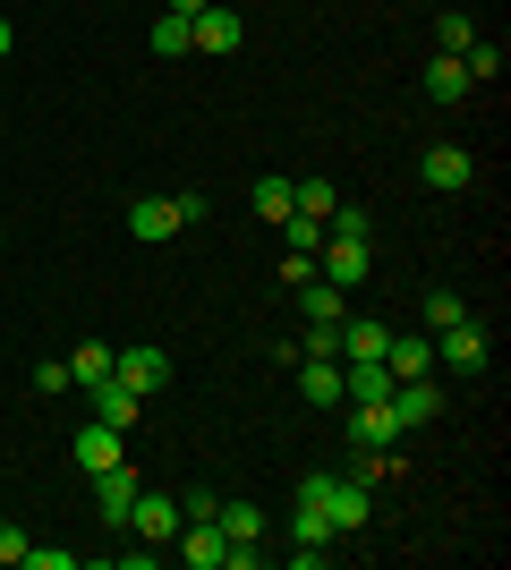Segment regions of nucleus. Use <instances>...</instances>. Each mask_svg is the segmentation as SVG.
<instances>
[{"instance_id": "26", "label": "nucleus", "mask_w": 511, "mask_h": 570, "mask_svg": "<svg viewBox=\"0 0 511 570\" xmlns=\"http://www.w3.org/2000/svg\"><path fill=\"white\" fill-rule=\"evenodd\" d=\"M154 51L179 60V51H188V18H170V9H163V18H154Z\"/></svg>"}, {"instance_id": "28", "label": "nucleus", "mask_w": 511, "mask_h": 570, "mask_svg": "<svg viewBox=\"0 0 511 570\" xmlns=\"http://www.w3.org/2000/svg\"><path fill=\"white\" fill-rule=\"evenodd\" d=\"M26 570H77L69 546H26Z\"/></svg>"}, {"instance_id": "4", "label": "nucleus", "mask_w": 511, "mask_h": 570, "mask_svg": "<svg viewBox=\"0 0 511 570\" xmlns=\"http://www.w3.org/2000/svg\"><path fill=\"white\" fill-rule=\"evenodd\" d=\"M111 375H120L128 392H146V401H154V392L170 383V357L154 350V341H137V350H111Z\"/></svg>"}, {"instance_id": "1", "label": "nucleus", "mask_w": 511, "mask_h": 570, "mask_svg": "<svg viewBox=\"0 0 511 570\" xmlns=\"http://www.w3.org/2000/svg\"><path fill=\"white\" fill-rule=\"evenodd\" d=\"M120 528H137L146 546H170L179 537V494H154V485H137V502H128V520Z\"/></svg>"}, {"instance_id": "17", "label": "nucleus", "mask_w": 511, "mask_h": 570, "mask_svg": "<svg viewBox=\"0 0 511 570\" xmlns=\"http://www.w3.org/2000/svg\"><path fill=\"white\" fill-rule=\"evenodd\" d=\"M384 366H392V383H410V375H426V366H435V333H392L384 341Z\"/></svg>"}, {"instance_id": "21", "label": "nucleus", "mask_w": 511, "mask_h": 570, "mask_svg": "<svg viewBox=\"0 0 511 570\" xmlns=\"http://www.w3.org/2000/svg\"><path fill=\"white\" fill-rule=\"evenodd\" d=\"M247 205H256L265 222H282V214H291V179H282V170H265V179L247 188Z\"/></svg>"}, {"instance_id": "11", "label": "nucleus", "mask_w": 511, "mask_h": 570, "mask_svg": "<svg viewBox=\"0 0 511 570\" xmlns=\"http://www.w3.org/2000/svg\"><path fill=\"white\" fill-rule=\"evenodd\" d=\"M128 502H137V469H128V460H111V469H95V511L111 528L128 520Z\"/></svg>"}, {"instance_id": "31", "label": "nucleus", "mask_w": 511, "mask_h": 570, "mask_svg": "<svg viewBox=\"0 0 511 570\" xmlns=\"http://www.w3.org/2000/svg\"><path fill=\"white\" fill-rule=\"evenodd\" d=\"M0 562H9V570H26V528H18V520L0 528Z\"/></svg>"}, {"instance_id": "32", "label": "nucleus", "mask_w": 511, "mask_h": 570, "mask_svg": "<svg viewBox=\"0 0 511 570\" xmlns=\"http://www.w3.org/2000/svg\"><path fill=\"white\" fill-rule=\"evenodd\" d=\"M170 18H196V9H214V0H163Z\"/></svg>"}, {"instance_id": "20", "label": "nucleus", "mask_w": 511, "mask_h": 570, "mask_svg": "<svg viewBox=\"0 0 511 570\" xmlns=\"http://www.w3.org/2000/svg\"><path fill=\"white\" fill-rule=\"evenodd\" d=\"M392 324H375V315H341V357H384Z\"/></svg>"}, {"instance_id": "30", "label": "nucleus", "mask_w": 511, "mask_h": 570, "mask_svg": "<svg viewBox=\"0 0 511 570\" xmlns=\"http://www.w3.org/2000/svg\"><path fill=\"white\" fill-rule=\"evenodd\" d=\"M35 392H69V357H43V366H35Z\"/></svg>"}, {"instance_id": "2", "label": "nucleus", "mask_w": 511, "mask_h": 570, "mask_svg": "<svg viewBox=\"0 0 511 570\" xmlns=\"http://www.w3.org/2000/svg\"><path fill=\"white\" fill-rule=\"evenodd\" d=\"M392 426H401V434H417V426H426V417H443V392H435V375H410V383H392Z\"/></svg>"}, {"instance_id": "23", "label": "nucleus", "mask_w": 511, "mask_h": 570, "mask_svg": "<svg viewBox=\"0 0 511 570\" xmlns=\"http://www.w3.org/2000/svg\"><path fill=\"white\" fill-rule=\"evenodd\" d=\"M102 375H111V341H86L69 357V383H102Z\"/></svg>"}, {"instance_id": "9", "label": "nucleus", "mask_w": 511, "mask_h": 570, "mask_svg": "<svg viewBox=\"0 0 511 570\" xmlns=\"http://www.w3.org/2000/svg\"><path fill=\"white\" fill-rule=\"evenodd\" d=\"M417 179H426L435 196H461L469 179H478V163H469L461 145H426V163H417Z\"/></svg>"}, {"instance_id": "33", "label": "nucleus", "mask_w": 511, "mask_h": 570, "mask_svg": "<svg viewBox=\"0 0 511 570\" xmlns=\"http://www.w3.org/2000/svg\"><path fill=\"white\" fill-rule=\"evenodd\" d=\"M9 43H18V35H9V18H0V60H9Z\"/></svg>"}, {"instance_id": "27", "label": "nucleus", "mask_w": 511, "mask_h": 570, "mask_svg": "<svg viewBox=\"0 0 511 570\" xmlns=\"http://www.w3.org/2000/svg\"><path fill=\"white\" fill-rule=\"evenodd\" d=\"M461 69H469V77H494V69H503V43H494V35H478V43L461 51Z\"/></svg>"}, {"instance_id": "34", "label": "nucleus", "mask_w": 511, "mask_h": 570, "mask_svg": "<svg viewBox=\"0 0 511 570\" xmlns=\"http://www.w3.org/2000/svg\"><path fill=\"white\" fill-rule=\"evenodd\" d=\"M0 238H9V230H0Z\"/></svg>"}, {"instance_id": "7", "label": "nucleus", "mask_w": 511, "mask_h": 570, "mask_svg": "<svg viewBox=\"0 0 511 570\" xmlns=\"http://www.w3.org/2000/svg\"><path fill=\"white\" fill-rule=\"evenodd\" d=\"M316 273H324L333 289H358V282H366V238H333V230H324V247H316Z\"/></svg>"}, {"instance_id": "10", "label": "nucleus", "mask_w": 511, "mask_h": 570, "mask_svg": "<svg viewBox=\"0 0 511 570\" xmlns=\"http://www.w3.org/2000/svg\"><path fill=\"white\" fill-rule=\"evenodd\" d=\"M401 443V426H392L384 401H350V452H392Z\"/></svg>"}, {"instance_id": "6", "label": "nucleus", "mask_w": 511, "mask_h": 570, "mask_svg": "<svg viewBox=\"0 0 511 570\" xmlns=\"http://www.w3.org/2000/svg\"><path fill=\"white\" fill-rule=\"evenodd\" d=\"M366 511H375V502H366V476H333V485H324V520H333V537H358Z\"/></svg>"}, {"instance_id": "19", "label": "nucleus", "mask_w": 511, "mask_h": 570, "mask_svg": "<svg viewBox=\"0 0 511 570\" xmlns=\"http://www.w3.org/2000/svg\"><path fill=\"white\" fill-rule=\"evenodd\" d=\"M435 357H443V366H487V333H478V324L461 315L452 333H435Z\"/></svg>"}, {"instance_id": "5", "label": "nucleus", "mask_w": 511, "mask_h": 570, "mask_svg": "<svg viewBox=\"0 0 511 570\" xmlns=\"http://www.w3.org/2000/svg\"><path fill=\"white\" fill-rule=\"evenodd\" d=\"M86 409H95V417H102V426H137V417H146V392H128V383L120 375H102V383H86Z\"/></svg>"}, {"instance_id": "29", "label": "nucleus", "mask_w": 511, "mask_h": 570, "mask_svg": "<svg viewBox=\"0 0 511 570\" xmlns=\"http://www.w3.org/2000/svg\"><path fill=\"white\" fill-rule=\"evenodd\" d=\"M214 502H222L214 485H188V494H179V520H214Z\"/></svg>"}, {"instance_id": "22", "label": "nucleus", "mask_w": 511, "mask_h": 570, "mask_svg": "<svg viewBox=\"0 0 511 570\" xmlns=\"http://www.w3.org/2000/svg\"><path fill=\"white\" fill-rule=\"evenodd\" d=\"M333 205H341V196H333V179H298V188H291V214H333Z\"/></svg>"}, {"instance_id": "18", "label": "nucleus", "mask_w": 511, "mask_h": 570, "mask_svg": "<svg viewBox=\"0 0 511 570\" xmlns=\"http://www.w3.org/2000/svg\"><path fill=\"white\" fill-rule=\"evenodd\" d=\"M214 528L230 537V546H265V511H256V502H239V494L214 502Z\"/></svg>"}, {"instance_id": "12", "label": "nucleus", "mask_w": 511, "mask_h": 570, "mask_svg": "<svg viewBox=\"0 0 511 570\" xmlns=\"http://www.w3.org/2000/svg\"><path fill=\"white\" fill-rule=\"evenodd\" d=\"M291 375H298V401H316V409H341V357H298Z\"/></svg>"}, {"instance_id": "3", "label": "nucleus", "mask_w": 511, "mask_h": 570, "mask_svg": "<svg viewBox=\"0 0 511 570\" xmlns=\"http://www.w3.org/2000/svg\"><path fill=\"white\" fill-rule=\"evenodd\" d=\"M239 43H247L239 9H196V18H188V51H214V60H230Z\"/></svg>"}, {"instance_id": "16", "label": "nucleus", "mask_w": 511, "mask_h": 570, "mask_svg": "<svg viewBox=\"0 0 511 570\" xmlns=\"http://www.w3.org/2000/svg\"><path fill=\"white\" fill-rule=\"evenodd\" d=\"M298 307H307V324H316V333H333L341 315H350V289H333V282L316 273V282H298Z\"/></svg>"}, {"instance_id": "24", "label": "nucleus", "mask_w": 511, "mask_h": 570, "mask_svg": "<svg viewBox=\"0 0 511 570\" xmlns=\"http://www.w3.org/2000/svg\"><path fill=\"white\" fill-rule=\"evenodd\" d=\"M435 43H443V51H452V60H461V51H469V43H478V26H469V18H461V9H443V18H435Z\"/></svg>"}, {"instance_id": "15", "label": "nucleus", "mask_w": 511, "mask_h": 570, "mask_svg": "<svg viewBox=\"0 0 511 570\" xmlns=\"http://www.w3.org/2000/svg\"><path fill=\"white\" fill-rule=\"evenodd\" d=\"M111 460H128V452H120V426H102V417H86V426H77V469L95 476V469H111Z\"/></svg>"}, {"instance_id": "25", "label": "nucleus", "mask_w": 511, "mask_h": 570, "mask_svg": "<svg viewBox=\"0 0 511 570\" xmlns=\"http://www.w3.org/2000/svg\"><path fill=\"white\" fill-rule=\"evenodd\" d=\"M461 298H452V289H426V333H452V324H461Z\"/></svg>"}, {"instance_id": "13", "label": "nucleus", "mask_w": 511, "mask_h": 570, "mask_svg": "<svg viewBox=\"0 0 511 570\" xmlns=\"http://www.w3.org/2000/svg\"><path fill=\"white\" fill-rule=\"evenodd\" d=\"M170 230H179V205H170V196H137V205H128V238H146V247H163Z\"/></svg>"}, {"instance_id": "8", "label": "nucleus", "mask_w": 511, "mask_h": 570, "mask_svg": "<svg viewBox=\"0 0 511 570\" xmlns=\"http://www.w3.org/2000/svg\"><path fill=\"white\" fill-rule=\"evenodd\" d=\"M170 546H179V562H188V570H222V562H230V537H222L214 520H179Z\"/></svg>"}, {"instance_id": "14", "label": "nucleus", "mask_w": 511, "mask_h": 570, "mask_svg": "<svg viewBox=\"0 0 511 570\" xmlns=\"http://www.w3.org/2000/svg\"><path fill=\"white\" fill-rule=\"evenodd\" d=\"M469 86H478V77H469L461 60H452V51H435V60H426V102H435V111H452V102H461Z\"/></svg>"}]
</instances>
